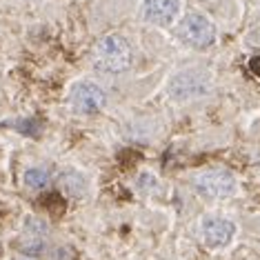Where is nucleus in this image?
I'll return each instance as SVG.
<instances>
[{
  "instance_id": "1",
  "label": "nucleus",
  "mask_w": 260,
  "mask_h": 260,
  "mask_svg": "<svg viewBox=\"0 0 260 260\" xmlns=\"http://www.w3.org/2000/svg\"><path fill=\"white\" fill-rule=\"evenodd\" d=\"M93 60H96L98 69H103L107 74L127 72L134 62L132 45L127 43V38L118 36V34L103 36L96 43V49H93Z\"/></svg>"
},
{
  "instance_id": "2",
  "label": "nucleus",
  "mask_w": 260,
  "mask_h": 260,
  "mask_svg": "<svg viewBox=\"0 0 260 260\" xmlns=\"http://www.w3.org/2000/svg\"><path fill=\"white\" fill-rule=\"evenodd\" d=\"M211 85H214V76L207 69H182L176 76H171L167 93L176 103H191V100L207 96L211 91Z\"/></svg>"
},
{
  "instance_id": "3",
  "label": "nucleus",
  "mask_w": 260,
  "mask_h": 260,
  "mask_svg": "<svg viewBox=\"0 0 260 260\" xmlns=\"http://www.w3.org/2000/svg\"><path fill=\"white\" fill-rule=\"evenodd\" d=\"M176 34L187 47H193V49H207V47L216 43V25L205 14H198V11L187 14L178 22Z\"/></svg>"
},
{
  "instance_id": "4",
  "label": "nucleus",
  "mask_w": 260,
  "mask_h": 260,
  "mask_svg": "<svg viewBox=\"0 0 260 260\" xmlns=\"http://www.w3.org/2000/svg\"><path fill=\"white\" fill-rule=\"evenodd\" d=\"M196 185V191L205 198L211 200H224V198H232L236 191H238V182H236L234 174L227 169H209L203 171V174L196 176L193 180Z\"/></svg>"
},
{
  "instance_id": "5",
  "label": "nucleus",
  "mask_w": 260,
  "mask_h": 260,
  "mask_svg": "<svg viewBox=\"0 0 260 260\" xmlns=\"http://www.w3.org/2000/svg\"><path fill=\"white\" fill-rule=\"evenodd\" d=\"M105 103H107V96L96 82H76L69 91V105L80 116L98 114L105 109Z\"/></svg>"
},
{
  "instance_id": "6",
  "label": "nucleus",
  "mask_w": 260,
  "mask_h": 260,
  "mask_svg": "<svg viewBox=\"0 0 260 260\" xmlns=\"http://www.w3.org/2000/svg\"><path fill=\"white\" fill-rule=\"evenodd\" d=\"M200 234H203V240L207 247L218 249V247H227L229 242L234 240L236 224L220 216H207L205 220L200 222Z\"/></svg>"
},
{
  "instance_id": "7",
  "label": "nucleus",
  "mask_w": 260,
  "mask_h": 260,
  "mask_svg": "<svg viewBox=\"0 0 260 260\" xmlns=\"http://www.w3.org/2000/svg\"><path fill=\"white\" fill-rule=\"evenodd\" d=\"M182 0H145L143 5V20L149 25L169 27L180 16Z\"/></svg>"
},
{
  "instance_id": "8",
  "label": "nucleus",
  "mask_w": 260,
  "mask_h": 260,
  "mask_svg": "<svg viewBox=\"0 0 260 260\" xmlns=\"http://www.w3.org/2000/svg\"><path fill=\"white\" fill-rule=\"evenodd\" d=\"M49 182V174L43 167H31L25 171V185L31 189H45Z\"/></svg>"
},
{
  "instance_id": "9",
  "label": "nucleus",
  "mask_w": 260,
  "mask_h": 260,
  "mask_svg": "<svg viewBox=\"0 0 260 260\" xmlns=\"http://www.w3.org/2000/svg\"><path fill=\"white\" fill-rule=\"evenodd\" d=\"M16 129H18L20 134L29 136V138H34V136H38L40 132H43V125H40L36 118H25V120L16 122Z\"/></svg>"
},
{
  "instance_id": "10",
  "label": "nucleus",
  "mask_w": 260,
  "mask_h": 260,
  "mask_svg": "<svg viewBox=\"0 0 260 260\" xmlns=\"http://www.w3.org/2000/svg\"><path fill=\"white\" fill-rule=\"evenodd\" d=\"M249 72L260 78V56H256V58H251L249 60Z\"/></svg>"
}]
</instances>
